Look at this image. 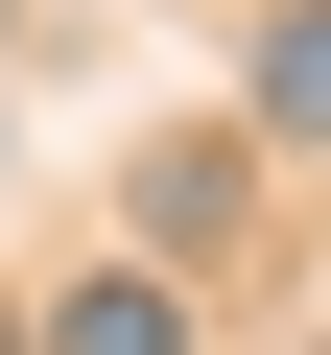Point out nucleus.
<instances>
[{"mask_svg":"<svg viewBox=\"0 0 331 355\" xmlns=\"http://www.w3.org/2000/svg\"><path fill=\"white\" fill-rule=\"evenodd\" d=\"M24 355H190V308H166V284H71Z\"/></svg>","mask_w":331,"mask_h":355,"instance_id":"1","label":"nucleus"},{"mask_svg":"<svg viewBox=\"0 0 331 355\" xmlns=\"http://www.w3.org/2000/svg\"><path fill=\"white\" fill-rule=\"evenodd\" d=\"M260 119H284V142H331V0H307V24L260 48Z\"/></svg>","mask_w":331,"mask_h":355,"instance_id":"2","label":"nucleus"},{"mask_svg":"<svg viewBox=\"0 0 331 355\" xmlns=\"http://www.w3.org/2000/svg\"><path fill=\"white\" fill-rule=\"evenodd\" d=\"M0 355H24V308H0Z\"/></svg>","mask_w":331,"mask_h":355,"instance_id":"3","label":"nucleus"}]
</instances>
